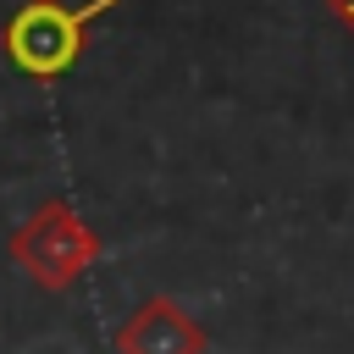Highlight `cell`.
I'll return each mask as SVG.
<instances>
[{
  "mask_svg": "<svg viewBox=\"0 0 354 354\" xmlns=\"http://www.w3.org/2000/svg\"><path fill=\"white\" fill-rule=\"evenodd\" d=\"M122 0H88V6H61V0H22L6 28H0V50L11 55V66L33 83H55L77 66L83 55V33Z\"/></svg>",
  "mask_w": 354,
  "mask_h": 354,
  "instance_id": "cell-1",
  "label": "cell"
},
{
  "mask_svg": "<svg viewBox=\"0 0 354 354\" xmlns=\"http://www.w3.org/2000/svg\"><path fill=\"white\" fill-rule=\"evenodd\" d=\"M6 254L17 260V271L44 288V293H66L94 260H100V232L88 227V216L72 199H44L6 243Z\"/></svg>",
  "mask_w": 354,
  "mask_h": 354,
  "instance_id": "cell-2",
  "label": "cell"
},
{
  "mask_svg": "<svg viewBox=\"0 0 354 354\" xmlns=\"http://www.w3.org/2000/svg\"><path fill=\"white\" fill-rule=\"evenodd\" d=\"M111 348H116V354H205L210 337H205V326H199L177 299L149 293V299H138V304L127 310V321L116 326Z\"/></svg>",
  "mask_w": 354,
  "mask_h": 354,
  "instance_id": "cell-3",
  "label": "cell"
},
{
  "mask_svg": "<svg viewBox=\"0 0 354 354\" xmlns=\"http://www.w3.org/2000/svg\"><path fill=\"white\" fill-rule=\"evenodd\" d=\"M326 11H332V17H337L348 33H354V0H326Z\"/></svg>",
  "mask_w": 354,
  "mask_h": 354,
  "instance_id": "cell-4",
  "label": "cell"
}]
</instances>
